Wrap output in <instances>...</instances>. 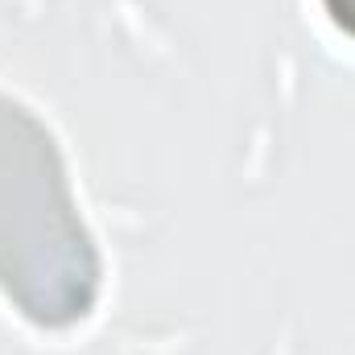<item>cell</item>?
<instances>
[{"label":"cell","mask_w":355,"mask_h":355,"mask_svg":"<svg viewBox=\"0 0 355 355\" xmlns=\"http://www.w3.org/2000/svg\"><path fill=\"white\" fill-rule=\"evenodd\" d=\"M318 4H322L327 21H331L343 37H352L355 42V0H318Z\"/></svg>","instance_id":"cell-1"}]
</instances>
